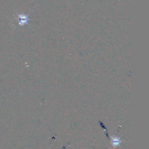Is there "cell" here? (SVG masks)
Instances as JSON below:
<instances>
[{"instance_id": "7a4b0ae2", "label": "cell", "mask_w": 149, "mask_h": 149, "mask_svg": "<svg viewBox=\"0 0 149 149\" xmlns=\"http://www.w3.org/2000/svg\"><path fill=\"white\" fill-rule=\"evenodd\" d=\"M111 140V144L113 146H117L119 144H121V142H122L121 138L118 137H112Z\"/></svg>"}, {"instance_id": "6da1fadb", "label": "cell", "mask_w": 149, "mask_h": 149, "mask_svg": "<svg viewBox=\"0 0 149 149\" xmlns=\"http://www.w3.org/2000/svg\"><path fill=\"white\" fill-rule=\"evenodd\" d=\"M29 15H23L19 14L17 15V22L20 26H25V25L29 24Z\"/></svg>"}]
</instances>
